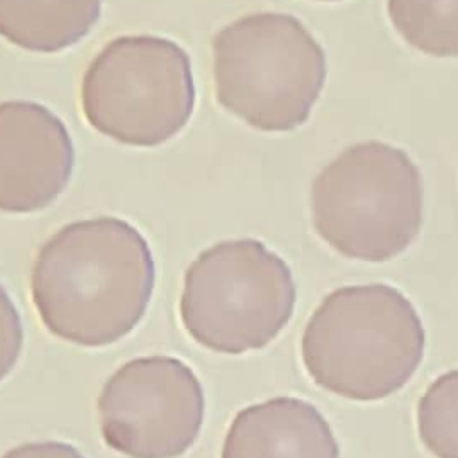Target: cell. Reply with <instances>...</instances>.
Returning a JSON list of instances; mask_svg holds the SVG:
<instances>
[{"label": "cell", "mask_w": 458, "mask_h": 458, "mask_svg": "<svg viewBox=\"0 0 458 458\" xmlns=\"http://www.w3.org/2000/svg\"><path fill=\"white\" fill-rule=\"evenodd\" d=\"M102 0H0V36L32 52H59L98 21Z\"/></svg>", "instance_id": "cell-10"}, {"label": "cell", "mask_w": 458, "mask_h": 458, "mask_svg": "<svg viewBox=\"0 0 458 458\" xmlns=\"http://www.w3.org/2000/svg\"><path fill=\"white\" fill-rule=\"evenodd\" d=\"M72 170L73 143L59 116L30 100L0 102V211L50 206Z\"/></svg>", "instance_id": "cell-8"}, {"label": "cell", "mask_w": 458, "mask_h": 458, "mask_svg": "<svg viewBox=\"0 0 458 458\" xmlns=\"http://www.w3.org/2000/svg\"><path fill=\"white\" fill-rule=\"evenodd\" d=\"M220 458H340V445L313 404L272 397L234 415Z\"/></svg>", "instance_id": "cell-9"}, {"label": "cell", "mask_w": 458, "mask_h": 458, "mask_svg": "<svg viewBox=\"0 0 458 458\" xmlns=\"http://www.w3.org/2000/svg\"><path fill=\"white\" fill-rule=\"evenodd\" d=\"M394 29L413 48L458 57V0H388Z\"/></svg>", "instance_id": "cell-11"}, {"label": "cell", "mask_w": 458, "mask_h": 458, "mask_svg": "<svg viewBox=\"0 0 458 458\" xmlns=\"http://www.w3.org/2000/svg\"><path fill=\"white\" fill-rule=\"evenodd\" d=\"M2 458H82V454L64 442H27L9 449Z\"/></svg>", "instance_id": "cell-14"}, {"label": "cell", "mask_w": 458, "mask_h": 458, "mask_svg": "<svg viewBox=\"0 0 458 458\" xmlns=\"http://www.w3.org/2000/svg\"><path fill=\"white\" fill-rule=\"evenodd\" d=\"M81 104L86 120L100 134L132 147L161 145L193 113L190 57L166 38L120 36L88 64Z\"/></svg>", "instance_id": "cell-6"}, {"label": "cell", "mask_w": 458, "mask_h": 458, "mask_svg": "<svg viewBox=\"0 0 458 458\" xmlns=\"http://www.w3.org/2000/svg\"><path fill=\"white\" fill-rule=\"evenodd\" d=\"M23 345V327L20 313L0 284V381L16 365Z\"/></svg>", "instance_id": "cell-13"}, {"label": "cell", "mask_w": 458, "mask_h": 458, "mask_svg": "<svg viewBox=\"0 0 458 458\" xmlns=\"http://www.w3.org/2000/svg\"><path fill=\"white\" fill-rule=\"evenodd\" d=\"M417 431L435 458H458V369L440 374L420 395Z\"/></svg>", "instance_id": "cell-12"}, {"label": "cell", "mask_w": 458, "mask_h": 458, "mask_svg": "<svg viewBox=\"0 0 458 458\" xmlns=\"http://www.w3.org/2000/svg\"><path fill=\"white\" fill-rule=\"evenodd\" d=\"M154 279V259L143 234L122 218L97 216L61 227L39 247L30 293L52 335L102 347L136 327Z\"/></svg>", "instance_id": "cell-1"}, {"label": "cell", "mask_w": 458, "mask_h": 458, "mask_svg": "<svg viewBox=\"0 0 458 458\" xmlns=\"http://www.w3.org/2000/svg\"><path fill=\"white\" fill-rule=\"evenodd\" d=\"M324 81L326 54L292 14H245L213 38L216 100L259 131L302 125Z\"/></svg>", "instance_id": "cell-3"}, {"label": "cell", "mask_w": 458, "mask_h": 458, "mask_svg": "<svg viewBox=\"0 0 458 458\" xmlns=\"http://www.w3.org/2000/svg\"><path fill=\"white\" fill-rule=\"evenodd\" d=\"M422 208L417 165L376 140L342 150L311 184L315 231L352 259L381 263L406 250L420 231Z\"/></svg>", "instance_id": "cell-4"}, {"label": "cell", "mask_w": 458, "mask_h": 458, "mask_svg": "<svg viewBox=\"0 0 458 458\" xmlns=\"http://www.w3.org/2000/svg\"><path fill=\"white\" fill-rule=\"evenodd\" d=\"M322 2H333V0H322Z\"/></svg>", "instance_id": "cell-15"}, {"label": "cell", "mask_w": 458, "mask_h": 458, "mask_svg": "<svg viewBox=\"0 0 458 458\" xmlns=\"http://www.w3.org/2000/svg\"><path fill=\"white\" fill-rule=\"evenodd\" d=\"M297 290L283 258L252 238L225 240L186 268L179 313L188 335L224 354L270 344L290 322Z\"/></svg>", "instance_id": "cell-5"}, {"label": "cell", "mask_w": 458, "mask_h": 458, "mask_svg": "<svg viewBox=\"0 0 458 458\" xmlns=\"http://www.w3.org/2000/svg\"><path fill=\"white\" fill-rule=\"evenodd\" d=\"M426 331L410 299L385 283L327 293L301 338L308 376L349 401H381L401 390L422 363Z\"/></svg>", "instance_id": "cell-2"}, {"label": "cell", "mask_w": 458, "mask_h": 458, "mask_svg": "<svg viewBox=\"0 0 458 458\" xmlns=\"http://www.w3.org/2000/svg\"><path fill=\"white\" fill-rule=\"evenodd\" d=\"M97 411L111 449L129 458H177L200 433L204 392L184 361L143 356L113 372Z\"/></svg>", "instance_id": "cell-7"}]
</instances>
